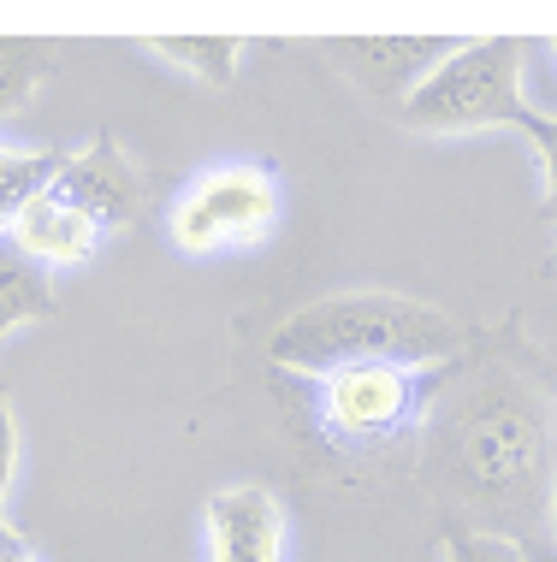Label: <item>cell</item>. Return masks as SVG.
<instances>
[{"instance_id": "3", "label": "cell", "mask_w": 557, "mask_h": 562, "mask_svg": "<svg viewBox=\"0 0 557 562\" xmlns=\"http://www.w3.org/2000/svg\"><path fill=\"white\" fill-rule=\"evenodd\" d=\"M522 59L528 42H457L439 66L421 78V89L398 108L403 131L421 136H463V131H516L528 108H522Z\"/></svg>"}, {"instance_id": "5", "label": "cell", "mask_w": 557, "mask_h": 562, "mask_svg": "<svg viewBox=\"0 0 557 562\" xmlns=\"http://www.w3.org/2000/svg\"><path fill=\"white\" fill-rule=\"evenodd\" d=\"M421 415V373L391 368V361H363L321 379V420L344 445H391Z\"/></svg>"}, {"instance_id": "19", "label": "cell", "mask_w": 557, "mask_h": 562, "mask_svg": "<svg viewBox=\"0 0 557 562\" xmlns=\"http://www.w3.org/2000/svg\"><path fill=\"white\" fill-rule=\"evenodd\" d=\"M546 527H552V539H557V492H552V509H546Z\"/></svg>"}, {"instance_id": "18", "label": "cell", "mask_w": 557, "mask_h": 562, "mask_svg": "<svg viewBox=\"0 0 557 562\" xmlns=\"http://www.w3.org/2000/svg\"><path fill=\"white\" fill-rule=\"evenodd\" d=\"M522 562H557V539H552V533L522 539Z\"/></svg>"}, {"instance_id": "16", "label": "cell", "mask_w": 557, "mask_h": 562, "mask_svg": "<svg viewBox=\"0 0 557 562\" xmlns=\"http://www.w3.org/2000/svg\"><path fill=\"white\" fill-rule=\"evenodd\" d=\"M12 480H19V420H12V397L0 391V509H7Z\"/></svg>"}, {"instance_id": "9", "label": "cell", "mask_w": 557, "mask_h": 562, "mask_svg": "<svg viewBox=\"0 0 557 562\" xmlns=\"http://www.w3.org/2000/svg\"><path fill=\"white\" fill-rule=\"evenodd\" d=\"M7 237L19 243L30 261H42V267L54 272V267H83L89 255L101 249V237H108V232H101L89 214H78L66 195H54V184H48L19 220H12Z\"/></svg>"}, {"instance_id": "14", "label": "cell", "mask_w": 557, "mask_h": 562, "mask_svg": "<svg viewBox=\"0 0 557 562\" xmlns=\"http://www.w3.org/2000/svg\"><path fill=\"white\" fill-rule=\"evenodd\" d=\"M445 562H522V544L499 539V533H469V527L450 521L445 527Z\"/></svg>"}, {"instance_id": "8", "label": "cell", "mask_w": 557, "mask_h": 562, "mask_svg": "<svg viewBox=\"0 0 557 562\" xmlns=\"http://www.w3.org/2000/svg\"><path fill=\"white\" fill-rule=\"evenodd\" d=\"M54 195H66L78 214H89L101 232H113V225H125L137 214L143 172L125 160V148H119L113 136H96L89 148L66 155V166H59V178H54Z\"/></svg>"}, {"instance_id": "13", "label": "cell", "mask_w": 557, "mask_h": 562, "mask_svg": "<svg viewBox=\"0 0 557 562\" xmlns=\"http://www.w3.org/2000/svg\"><path fill=\"white\" fill-rule=\"evenodd\" d=\"M54 71V48L30 36H0V119L19 113Z\"/></svg>"}, {"instance_id": "1", "label": "cell", "mask_w": 557, "mask_h": 562, "mask_svg": "<svg viewBox=\"0 0 557 562\" xmlns=\"http://www.w3.org/2000/svg\"><path fill=\"white\" fill-rule=\"evenodd\" d=\"M552 462V408L516 373H480L427 427V480L469 533L534 539L557 492Z\"/></svg>"}, {"instance_id": "7", "label": "cell", "mask_w": 557, "mask_h": 562, "mask_svg": "<svg viewBox=\"0 0 557 562\" xmlns=\"http://www.w3.org/2000/svg\"><path fill=\"white\" fill-rule=\"evenodd\" d=\"M208 562H285V504L267 485H225L208 497Z\"/></svg>"}, {"instance_id": "20", "label": "cell", "mask_w": 557, "mask_h": 562, "mask_svg": "<svg viewBox=\"0 0 557 562\" xmlns=\"http://www.w3.org/2000/svg\"><path fill=\"white\" fill-rule=\"evenodd\" d=\"M19 562H42V557H36V551H30V557H19Z\"/></svg>"}, {"instance_id": "4", "label": "cell", "mask_w": 557, "mask_h": 562, "mask_svg": "<svg viewBox=\"0 0 557 562\" xmlns=\"http://www.w3.org/2000/svg\"><path fill=\"white\" fill-rule=\"evenodd\" d=\"M279 225V178L261 160H220L172 202L167 232L185 255H220V249H255Z\"/></svg>"}, {"instance_id": "10", "label": "cell", "mask_w": 557, "mask_h": 562, "mask_svg": "<svg viewBox=\"0 0 557 562\" xmlns=\"http://www.w3.org/2000/svg\"><path fill=\"white\" fill-rule=\"evenodd\" d=\"M54 308H59L54 272L42 261H30L19 243L0 232V344H7L19 326H30V321H48Z\"/></svg>"}, {"instance_id": "6", "label": "cell", "mask_w": 557, "mask_h": 562, "mask_svg": "<svg viewBox=\"0 0 557 562\" xmlns=\"http://www.w3.org/2000/svg\"><path fill=\"white\" fill-rule=\"evenodd\" d=\"M450 48H457V42H445V36H344V42H326V59H333L368 101H380V108L398 113Z\"/></svg>"}, {"instance_id": "17", "label": "cell", "mask_w": 557, "mask_h": 562, "mask_svg": "<svg viewBox=\"0 0 557 562\" xmlns=\"http://www.w3.org/2000/svg\"><path fill=\"white\" fill-rule=\"evenodd\" d=\"M19 557H30V539L12 527V515L0 509V562H19Z\"/></svg>"}, {"instance_id": "21", "label": "cell", "mask_w": 557, "mask_h": 562, "mask_svg": "<svg viewBox=\"0 0 557 562\" xmlns=\"http://www.w3.org/2000/svg\"><path fill=\"white\" fill-rule=\"evenodd\" d=\"M552 48H557V42H552Z\"/></svg>"}, {"instance_id": "2", "label": "cell", "mask_w": 557, "mask_h": 562, "mask_svg": "<svg viewBox=\"0 0 557 562\" xmlns=\"http://www.w3.org/2000/svg\"><path fill=\"white\" fill-rule=\"evenodd\" d=\"M469 349V326H457L445 308L391 291H344L297 308L274 331L267 356L291 373L326 379L338 368H363V361H391V368H439Z\"/></svg>"}, {"instance_id": "12", "label": "cell", "mask_w": 557, "mask_h": 562, "mask_svg": "<svg viewBox=\"0 0 557 562\" xmlns=\"http://www.w3.org/2000/svg\"><path fill=\"white\" fill-rule=\"evenodd\" d=\"M160 59H172L178 71H190V78H202L208 89H232L237 78V59H244V42L232 36H160L155 42Z\"/></svg>"}, {"instance_id": "11", "label": "cell", "mask_w": 557, "mask_h": 562, "mask_svg": "<svg viewBox=\"0 0 557 562\" xmlns=\"http://www.w3.org/2000/svg\"><path fill=\"white\" fill-rule=\"evenodd\" d=\"M59 148H0V232H12V220L59 178Z\"/></svg>"}, {"instance_id": "15", "label": "cell", "mask_w": 557, "mask_h": 562, "mask_svg": "<svg viewBox=\"0 0 557 562\" xmlns=\"http://www.w3.org/2000/svg\"><path fill=\"white\" fill-rule=\"evenodd\" d=\"M522 136L534 143V160H539V184H546V220L557 225V119H522L516 125Z\"/></svg>"}]
</instances>
